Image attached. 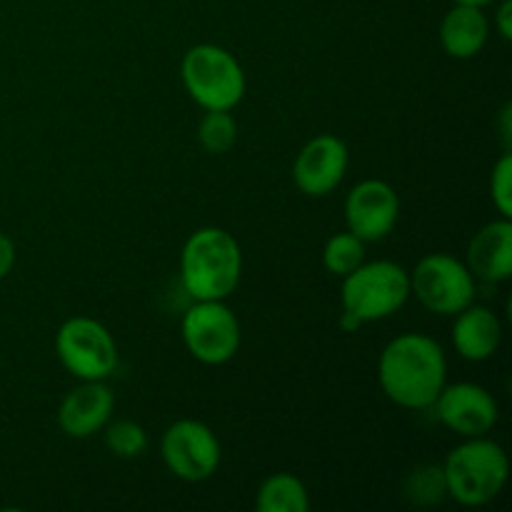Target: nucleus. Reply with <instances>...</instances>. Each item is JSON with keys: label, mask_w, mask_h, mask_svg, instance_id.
Wrapping results in <instances>:
<instances>
[{"label": "nucleus", "mask_w": 512, "mask_h": 512, "mask_svg": "<svg viewBox=\"0 0 512 512\" xmlns=\"http://www.w3.org/2000/svg\"><path fill=\"white\" fill-rule=\"evenodd\" d=\"M378 380L398 408L428 410L448 383V360L430 335L403 333L380 353Z\"/></svg>", "instance_id": "1"}, {"label": "nucleus", "mask_w": 512, "mask_h": 512, "mask_svg": "<svg viewBox=\"0 0 512 512\" xmlns=\"http://www.w3.org/2000/svg\"><path fill=\"white\" fill-rule=\"evenodd\" d=\"M243 275V253L228 230L200 228L180 253V280L193 300H228Z\"/></svg>", "instance_id": "2"}, {"label": "nucleus", "mask_w": 512, "mask_h": 512, "mask_svg": "<svg viewBox=\"0 0 512 512\" xmlns=\"http://www.w3.org/2000/svg\"><path fill=\"white\" fill-rule=\"evenodd\" d=\"M445 493L465 508H483L493 503L510 478V460L503 445L483 438H465L445 458Z\"/></svg>", "instance_id": "3"}, {"label": "nucleus", "mask_w": 512, "mask_h": 512, "mask_svg": "<svg viewBox=\"0 0 512 512\" xmlns=\"http://www.w3.org/2000/svg\"><path fill=\"white\" fill-rule=\"evenodd\" d=\"M410 300V273L393 260L360 263L343 278L340 303L343 313L353 315L360 325L385 320L398 313Z\"/></svg>", "instance_id": "4"}, {"label": "nucleus", "mask_w": 512, "mask_h": 512, "mask_svg": "<svg viewBox=\"0 0 512 512\" xmlns=\"http://www.w3.org/2000/svg\"><path fill=\"white\" fill-rule=\"evenodd\" d=\"M180 78L203 110H233L245 95V70L230 50L213 43L193 45L183 55Z\"/></svg>", "instance_id": "5"}, {"label": "nucleus", "mask_w": 512, "mask_h": 512, "mask_svg": "<svg viewBox=\"0 0 512 512\" xmlns=\"http://www.w3.org/2000/svg\"><path fill=\"white\" fill-rule=\"evenodd\" d=\"M410 295L430 313L453 318L475 303V275L453 255L430 253L410 273Z\"/></svg>", "instance_id": "6"}, {"label": "nucleus", "mask_w": 512, "mask_h": 512, "mask_svg": "<svg viewBox=\"0 0 512 512\" xmlns=\"http://www.w3.org/2000/svg\"><path fill=\"white\" fill-rule=\"evenodd\" d=\"M60 363L78 380H108L118 368V345L98 320L75 315L60 325L55 335Z\"/></svg>", "instance_id": "7"}, {"label": "nucleus", "mask_w": 512, "mask_h": 512, "mask_svg": "<svg viewBox=\"0 0 512 512\" xmlns=\"http://www.w3.org/2000/svg\"><path fill=\"white\" fill-rule=\"evenodd\" d=\"M180 335L198 363L225 365L240 350V323L225 300H195L183 315Z\"/></svg>", "instance_id": "8"}, {"label": "nucleus", "mask_w": 512, "mask_h": 512, "mask_svg": "<svg viewBox=\"0 0 512 512\" xmlns=\"http://www.w3.org/2000/svg\"><path fill=\"white\" fill-rule=\"evenodd\" d=\"M163 463L175 478L185 483H203L220 468L223 448L213 428L200 420H178L170 425L160 440Z\"/></svg>", "instance_id": "9"}, {"label": "nucleus", "mask_w": 512, "mask_h": 512, "mask_svg": "<svg viewBox=\"0 0 512 512\" xmlns=\"http://www.w3.org/2000/svg\"><path fill=\"white\" fill-rule=\"evenodd\" d=\"M400 218V198L390 183L380 178L360 180L345 198V223L350 233L365 243L388 238Z\"/></svg>", "instance_id": "10"}, {"label": "nucleus", "mask_w": 512, "mask_h": 512, "mask_svg": "<svg viewBox=\"0 0 512 512\" xmlns=\"http://www.w3.org/2000/svg\"><path fill=\"white\" fill-rule=\"evenodd\" d=\"M440 423L460 438H483L498 425V400L478 383H453L440 390L433 403Z\"/></svg>", "instance_id": "11"}, {"label": "nucleus", "mask_w": 512, "mask_h": 512, "mask_svg": "<svg viewBox=\"0 0 512 512\" xmlns=\"http://www.w3.org/2000/svg\"><path fill=\"white\" fill-rule=\"evenodd\" d=\"M348 145L333 133L315 135L303 145L293 163V180L298 190L310 198H323L343 183L348 173Z\"/></svg>", "instance_id": "12"}, {"label": "nucleus", "mask_w": 512, "mask_h": 512, "mask_svg": "<svg viewBox=\"0 0 512 512\" xmlns=\"http://www.w3.org/2000/svg\"><path fill=\"white\" fill-rule=\"evenodd\" d=\"M115 410L113 390L105 380H83L70 390L58 408V425L68 438L85 440L95 433H103Z\"/></svg>", "instance_id": "13"}, {"label": "nucleus", "mask_w": 512, "mask_h": 512, "mask_svg": "<svg viewBox=\"0 0 512 512\" xmlns=\"http://www.w3.org/2000/svg\"><path fill=\"white\" fill-rule=\"evenodd\" d=\"M465 265L475 280L485 283H505L512 278V223L510 218H498L483 225L473 235L465 253Z\"/></svg>", "instance_id": "14"}, {"label": "nucleus", "mask_w": 512, "mask_h": 512, "mask_svg": "<svg viewBox=\"0 0 512 512\" xmlns=\"http://www.w3.org/2000/svg\"><path fill=\"white\" fill-rule=\"evenodd\" d=\"M453 318V345L460 358L470 360V363H483L498 353L500 340H503V325L493 310L470 303Z\"/></svg>", "instance_id": "15"}, {"label": "nucleus", "mask_w": 512, "mask_h": 512, "mask_svg": "<svg viewBox=\"0 0 512 512\" xmlns=\"http://www.w3.org/2000/svg\"><path fill=\"white\" fill-rule=\"evenodd\" d=\"M490 38V20L485 8L455 3L440 23V45L450 58L470 60L485 48Z\"/></svg>", "instance_id": "16"}, {"label": "nucleus", "mask_w": 512, "mask_h": 512, "mask_svg": "<svg viewBox=\"0 0 512 512\" xmlns=\"http://www.w3.org/2000/svg\"><path fill=\"white\" fill-rule=\"evenodd\" d=\"M260 512H308L310 495L303 480L293 473H275L263 480L255 498Z\"/></svg>", "instance_id": "17"}, {"label": "nucleus", "mask_w": 512, "mask_h": 512, "mask_svg": "<svg viewBox=\"0 0 512 512\" xmlns=\"http://www.w3.org/2000/svg\"><path fill=\"white\" fill-rule=\"evenodd\" d=\"M360 263H365V240L345 230V233L333 235L323 248V265L330 275L345 278L353 273Z\"/></svg>", "instance_id": "18"}, {"label": "nucleus", "mask_w": 512, "mask_h": 512, "mask_svg": "<svg viewBox=\"0 0 512 512\" xmlns=\"http://www.w3.org/2000/svg\"><path fill=\"white\" fill-rule=\"evenodd\" d=\"M235 138H238V123L230 110H205L198 125V140L205 153H228L235 145Z\"/></svg>", "instance_id": "19"}, {"label": "nucleus", "mask_w": 512, "mask_h": 512, "mask_svg": "<svg viewBox=\"0 0 512 512\" xmlns=\"http://www.w3.org/2000/svg\"><path fill=\"white\" fill-rule=\"evenodd\" d=\"M105 445L115 458L133 460L148 450V433L143 425L133 423V420H110L103 428Z\"/></svg>", "instance_id": "20"}, {"label": "nucleus", "mask_w": 512, "mask_h": 512, "mask_svg": "<svg viewBox=\"0 0 512 512\" xmlns=\"http://www.w3.org/2000/svg\"><path fill=\"white\" fill-rule=\"evenodd\" d=\"M405 493H410V498L415 503H438L445 493V478L443 468H435V465H423V468L413 470L408 478V488Z\"/></svg>", "instance_id": "21"}, {"label": "nucleus", "mask_w": 512, "mask_h": 512, "mask_svg": "<svg viewBox=\"0 0 512 512\" xmlns=\"http://www.w3.org/2000/svg\"><path fill=\"white\" fill-rule=\"evenodd\" d=\"M490 198L500 218H512V155L503 153L490 175Z\"/></svg>", "instance_id": "22"}, {"label": "nucleus", "mask_w": 512, "mask_h": 512, "mask_svg": "<svg viewBox=\"0 0 512 512\" xmlns=\"http://www.w3.org/2000/svg\"><path fill=\"white\" fill-rule=\"evenodd\" d=\"M495 30L500 33L503 40H512V0H500L495 8Z\"/></svg>", "instance_id": "23"}, {"label": "nucleus", "mask_w": 512, "mask_h": 512, "mask_svg": "<svg viewBox=\"0 0 512 512\" xmlns=\"http://www.w3.org/2000/svg\"><path fill=\"white\" fill-rule=\"evenodd\" d=\"M15 265V243L5 233H0V280L13 270Z\"/></svg>", "instance_id": "24"}, {"label": "nucleus", "mask_w": 512, "mask_h": 512, "mask_svg": "<svg viewBox=\"0 0 512 512\" xmlns=\"http://www.w3.org/2000/svg\"><path fill=\"white\" fill-rule=\"evenodd\" d=\"M510 133H512V108L510 105H505L503 108V138H505V145L510 148Z\"/></svg>", "instance_id": "25"}, {"label": "nucleus", "mask_w": 512, "mask_h": 512, "mask_svg": "<svg viewBox=\"0 0 512 512\" xmlns=\"http://www.w3.org/2000/svg\"><path fill=\"white\" fill-rule=\"evenodd\" d=\"M453 3H463V5H478V8H488V5H493L495 0H453Z\"/></svg>", "instance_id": "26"}]
</instances>
